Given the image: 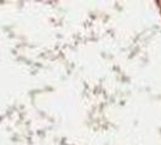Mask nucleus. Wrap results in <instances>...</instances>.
I'll list each match as a JSON object with an SVG mask.
<instances>
[]
</instances>
